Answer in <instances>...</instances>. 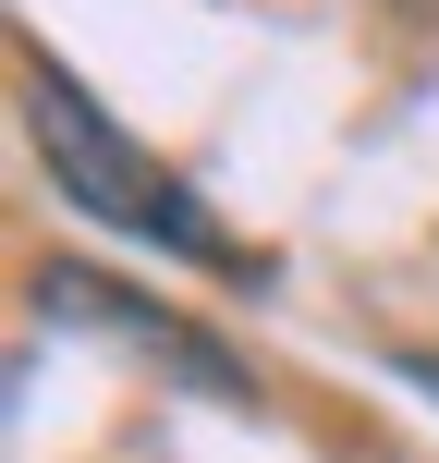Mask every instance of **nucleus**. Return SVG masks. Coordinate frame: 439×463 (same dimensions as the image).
Wrapping results in <instances>:
<instances>
[{"mask_svg":"<svg viewBox=\"0 0 439 463\" xmlns=\"http://www.w3.org/2000/svg\"><path fill=\"white\" fill-rule=\"evenodd\" d=\"M24 122H37V159L62 171V195H73L86 220H122V232H147V244L196 256V269H220V280H269V256L232 244V232L208 220V195L171 184L159 159H135V146L98 122V98H86V86H62L49 61H24Z\"/></svg>","mask_w":439,"mask_h":463,"instance_id":"nucleus-1","label":"nucleus"},{"mask_svg":"<svg viewBox=\"0 0 439 463\" xmlns=\"http://www.w3.org/2000/svg\"><path fill=\"white\" fill-rule=\"evenodd\" d=\"M37 305H49V317H62V305H73V317H98V329H122V342H147V354H159V366H184L196 391H244V378H232V366H220L208 342H184V329H159V305L110 293V280H86V269H49V280H37Z\"/></svg>","mask_w":439,"mask_h":463,"instance_id":"nucleus-2","label":"nucleus"},{"mask_svg":"<svg viewBox=\"0 0 439 463\" xmlns=\"http://www.w3.org/2000/svg\"><path fill=\"white\" fill-rule=\"evenodd\" d=\"M403 378H415V391H427V402H439V354H403Z\"/></svg>","mask_w":439,"mask_h":463,"instance_id":"nucleus-3","label":"nucleus"}]
</instances>
